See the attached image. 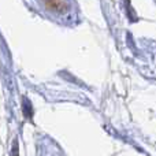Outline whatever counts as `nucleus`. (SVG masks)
Instances as JSON below:
<instances>
[{
  "instance_id": "f257e3e1",
  "label": "nucleus",
  "mask_w": 156,
  "mask_h": 156,
  "mask_svg": "<svg viewBox=\"0 0 156 156\" xmlns=\"http://www.w3.org/2000/svg\"><path fill=\"white\" fill-rule=\"evenodd\" d=\"M44 4L48 10L54 11L58 14H63L69 10V5L66 0H44Z\"/></svg>"
}]
</instances>
